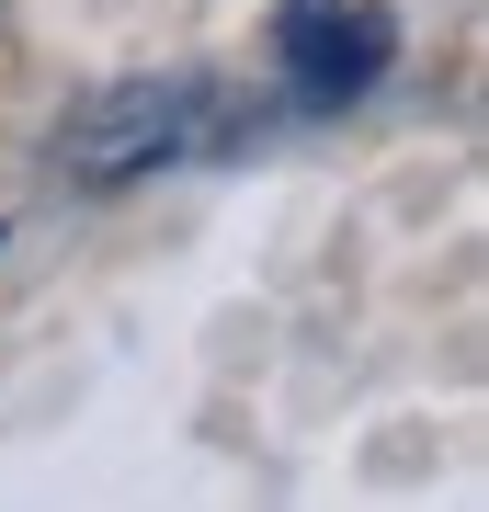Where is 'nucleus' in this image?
<instances>
[{"label": "nucleus", "instance_id": "1", "mask_svg": "<svg viewBox=\"0 0 489 512\" xmlns=\"http://www.w3.org/2000/svg\"><path fill=\"white\" fill-rule=\"evenodd\" d=\"M217 137H228V92L205 69H137V80H103V92H80L57 114L46 160H57V183H80V194H126L148 171L205 160Z\"/></svg>", "mask_w": 489, "mask_h": 512}, {"label": "nucleus", "instance_id": "2", "mask_svg": "<svg viewBox=\"0 0 489 512\" xmlns=\"http://www.w3.org/2000/svg\"><path fill=\"white\" fill-rule=\"evenodd\" d=\"M273 57H285L296 103H364L387 80V57H399V23H387L376 0H285Z\"/></svg>", "mask_w": 489, "mask_h": 512}]
</instances>
